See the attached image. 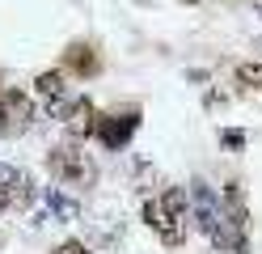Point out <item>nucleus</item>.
<instances>
[{
    "mask_svg": "<svg viewBox=\"0 0 262 254\" xmlns=\"http://www.w3.org/2000/svg\"><path fill=\"white\" fill-rule=\"evenodd\" d=\"M47 169H51V178L59 186H89L93 182V161H89V152H80L76 140H63L47 152Z\"/></svg>",
    "mask_w": 262,
    "mask_h": 254,
    "instance_id": "f257e3e1",
    "label": "nucleus"
},
{
    "mask_svg": "<svg viewBox=\"0 0 262 254\" xmlns=\"http://www.w3.org/2000/svg\"><path fill=\"white\" fill-rule=\"evenodd\" d=\"M34 123V97L21 89H5L0 93V135H21Z\"/></svg>",
    "mask_w": 262,
    "mask_h": 254,
    "instance_id": "f03ea898",
    "label": "nucleus"
},
{
    "mask_svg": "<svg viewBox=\"0 0 262 254\" xmlns=\"http://www.w3.org/2000/svg\"><path fill=\"white\" fill-rule=\"evenodd\" d=\"M0 191H5V212H26L34 203L38 186L26 169H13V165H0Z\"/></svg>",
    "mask_w": 262,
    "mask_h": 254,
    "instance_id": "7ed1b4c3",
    "label": "nucleus"
},
{
    "mask_svg": "<svg viewBox=\"0 0 262 254\" xmlns=\"http://www.w3.org/2000/svg\"><path fill=\"white\" fill-rule=\"evenodd\" d=\"M140 127V114L136 110H127V114H97V123H93V140L97 144H106V148H123L131 140V131Z\"/></svg>",
    "mask_w": 262,
    "mask_h": 254,
    "instance_id": "20e7f679",
    "label": "nucleus"
},
{
    "mask_svg": "<svg viewBox=\"0 0 262 254\" xmlns=\"http://www.w3.org/2000/svg\"><path fill=\"white\" fill-rule=\"evenodd\" d=\"M55 119H63V127H68L72 140H85V135H93L97 106H93L89 97H72V102H63V106H59V114H55Z\"/></svg>",
    "mask_w": 262,
    "mask_h": 254,
    "instance_id": "39448f33",
    "label": "nucleus"
},
{
    "mask_svg": "<svg viewBox=\"0 0 262 254\" xmlns=\"http://www.w3.org/2000/svg\"><path fill=\"white\" fill-rule=\"evenodd\" d=\"M157 203H161V212L169 216V225L178 229V237H186V220H190V195L182 191V186H169V191L161 195Z\"/></svg>",
    "mask_w": 262,
    "mask_h": 254,
    "instance_id": "423d86ee",
    "label": "nucleus"
},
{
    "mask_svg": "<svg viewBox=\"0 0 262 254\" xmlns=\"http://www.w3.org/2000/svg\"><path fill=\"white\" fill-rule=\"evenodd\" d=\"M63 68H68L72 76H93L97 68H102V60H97V51L89 43H72L68 51H63Z\"/></svg>",
    "mask_w": 262,
    "mask_h": 254,
    "instance_id": "0eeeda50",
    "label": "nucleus"
},
{
    "mask_svg": "<svg viewBox=\"0 0 262 254\" xmlns=\"http://www.w3.org/2000/svg\"><path fill=\"white\" fill-rule=\"evenodd\" d=\"M144 225H148V229H152L165 246H182V242H186V237H178V229L169 225V216L161 212V203H157V199H148V203H144Z\"/></svg>",
    "mask_w": 262,
    "mask_h": 254,
    "instance_id": "6e6552de",
    "label": "nucleus"
},
{
    "mask_svg": "<svg viewBox=\"0 0 262 254\" xmlns=\"http://www.w3.org/2000/svg\"><path fill=\"white\" fill-rule=\"evenodd\" d=\"M34 89H38V97L47 102V106L59 114V106H63V89H68V85H63V72H55V68H51V72H38Z\"/></svg>",
    "mask_w": 262,
    "mask_h": 254,
    "instance_id": "1a4fd4ad",
    "label": "nucleus"
},
{
    "mask_svg": "<svg viewBox=\"0 0 262 254\" xmlns=\"http://www.w3.org/2000/svg\"><path fill=\"white\" fill-rule=\"evenodd\" d=\"M237 85H241L245 97L262 102V64H241V68H237Z\"/></svg>",
    "mask_w": 262,
    "mask_h": 254,
    "instance_id": "9d476101",
    "label": "nucleus"
},
{
    "mask_svg": "<svg viewBox=\"0 0 262 254\" xmlns=\"http://www.w3.org/2000/svg\"><path fill=\"white\" fill-rule=\"evenodd\" d=\"M55 254H93V250L80 242V237H68V242H59V246H55Z\"/></svg>",
    "mask_w": 262,
    "mask_h": 254,
    "instance_id": "9b49d317",
    "label": "nucleus"
},
{
    "mask_svg": "<svg viewBox=\"0 0 262 254\" xmlns=\"http://www.w3.org/2000/svg\"><path fill=\"white\" fill-rule=\"evenodd\" d=\"M220 144H224V148H245V131H237V127H228V131L220 135Z\"/></svg>",
    "mask_w": 262,
    "mask_h": 254,
    "instance_id": "f8f14e48",
    "label": "nucleus"
},
{
    "mask_svg": "<svg viewBox=\"0 0 262 254\" xmlns=\"http://www.w3.org/2000/svg\"><path fill=\"white\" fill-rule=\"evenodd\" d=\"M47 199H51V208H55L59 216H72V203L63 199V195H55V191H47Z\"/></svg>",
    "mask_w": 262,
    "mask_h": 254,
    "instance_id": "ddd939ff",
    "label": "nucleus"
},
{
    "mask_svg": "<svg viewBox=\"0 0 262 254\" xmlns=\"http://www.w3.org/2000/svg\"><path fill=\"white\" fill-rule=\"evenodd\" d=\"M250 5H254V9H258V13H262V0H250Z\"/></svg>",
    "mask_w": 262,
    "mask_h": 254,
    "instance_id": "4468645a",
    "label": "nucleus"
},
{
    "mask_svg": "<svg viewBox=\"0 0 262 254\" xmlns=\"http://www.w3.org/2000/svg\"><path fill=\"white\" fill-rule=\"evenodd\" d=\"M0 93H5V72H0Z\"/></svg>",
    "mask_w": 262,
    "mask_h": 254,
    "instance_id": "2eb2a0df",
    "label": "nucleus"
},
{
    "mask_svg": "<svg viewBox=\"0 0 262 254\" xmlns=\"http://www.w3.org/2000/svg\"><path fill=\"white\" fill-rule=\"evenodd\" d=\"M0 212H5V191H0Z\"/></svg>",
    "mask_w": 262,
    "mask_h": 254,
    "instance_id": "dca6fc26",
    "label": "nucleus"
},
{
    "mask_svg": "<svg viewBox=\"0 0 262 254\" xmlns=\"http://www.w3.org/2000/svg\"><path fill=\"white\" fill-rule=\"evenodd\" d=\"M0 246H5V233H0Z\"/></svg>",
    "mask_w": 262,
    "mask_h": 254,
    "instance_id": "f3484780",
    "label": "nucleus"
},
{
    "mask_svg": "<svg viewBox=\"0 0 262 254\" xmlns=\"http://www.w3.org/2000/svg\"><path fill=\"white\" fill-rule=\"evenodd\" d=\"M186 5H194V0H186Z\"/></svg>",
    "mask_w": 262,
    "mask_h": 254,
    "instance_id": "a211bd4d",
    "label": "nucleus"
}]
</instances>
